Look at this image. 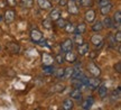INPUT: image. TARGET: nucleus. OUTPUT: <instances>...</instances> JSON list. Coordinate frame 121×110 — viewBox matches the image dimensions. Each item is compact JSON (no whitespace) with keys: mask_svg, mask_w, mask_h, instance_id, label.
Wrapping results in <instances>:
<instances>
[{"mask_svg":"<svg viewBox=\"0 0 121 110\" xmlns=\"http://www.w3.org/2000/svg\"><path fill=\"white\" fill-rule=\"evenodd\" d=\"M114 38H116V42L117 43H121V31H118L117 34H116V36H114Z\"/></svg>","mask_w":121,"mask_h":110,"instance_id":"obj_36","label":"nucleus"},{"mask_svg":"<svg viewBox=\"0 0 121 110\" xmlns=\"http://www.w3.org/2000/svg\"><path fill=\"white\" fill-rule=\"evenodd\" d=\"M89 53V44L87 43H82L78 45V54L80 55H85Z\"/></svg>","mask_w":121,"mask_h":110,"instance_id":"obj_8","label":"nucleus"},{"mask_svg":"<svg viewBox=\"0 0 121 110\" xmlns=\"http://www.w3.org/2000/svg\"><path fill=\"white\" fill-rule=\"evenodd\" d=\"M82 75H83V73H82V71L80 70V69H73V73H72V75H71V79L72 80L80 79Z\"/></svg>","mask_w":121,"mask_h":110,"instance_id":"obj_16","label":"nucleus"},{"mask_svg":"<svg viewBox=\"0 0 121 110\" xmlns=\"http://www.w3.org/2000/svg\"><path fill=\"white\" fill-rule=\"evenodd\" d=\"M49 16H51V20H57L60 16V11L58 9H53Z\"/></svg>","mask_w":121,"mask_h":110,"instance_id":"obj_21","label":"nucleus"},{"mask_svg":"<svg viewBox=\"0 0 121 110\" xmlns=\"http://www.w3.org/2000/svg\"><path fill=\"white\" fill-rule=\"evenodd\" d=\"M56 61H57V63H60V64H62V63L64 62V57L62 56L60 54H58V55L56 56Z\"/></svg>","mask_w":121,"mask_h":110,"instance_id":"obj_37","label":"nucleus"},{"mask_svg":"<svg viewBox=\"0 0 121 110\" xmlns=\"http://www.w3.org/2000/svg\"><path fill=\"white\" fill-rule=\"evenodd\" d=\"M30 37H31V40H34L36 44H38L39 42L42 40V38H43V35H42V33L39 31L34 29V31H31V33H30Z\"/></svg>","mask_w":121,"mask_h":110,"instance_id":"obj_3","label":"nucleus"},{"mask_svg":"<svg viewBox=\"0 0 121 110\" xmlns=\"http://www.w3.org/2000/svg\"><path fill=\"white\" fill-rule=\"evenodd\" d=\"M93 102H94V100H93V98L92 97H89L86 99V100H84V101L82 102V108L83 109H90L91 106L93 105Z\"/></svg>","mask_w":121,"mask_h":110,"instance_id":"obj_13","label":"nucleus"},{"mask_svg":"<svg viewBox=\"0 0 121 110\" xmlns=\"http://www.w3.org/2000/svg\"><path fill=\"white\" fill-rule=\"evenodd\" d=\"M1 19H2V17H1V16H0V20H1Z\"/></svg>","mask_w":121,"mask_h":110,"instance_id":"obj_43","label":"nucleus"},{"mask_svg":"<svg viewBox=\"0 0 121 110\" xmlns=\"http://www.w3.org/2000/svg\"><path fill=\"white\" fill-rule=\"evenodd\" d=\"M54 71H55V69L53 67L52 65H45L43 69V72L44 74H47V75H51L54 73Z\"/></svg>","mask_w":121,"mask_h":110,"instance_id":"obj_22","label":"nucleus"},{"mask_svg":"<svg viewBox=\"0 0 121 110\" xmlns=\"http://www.w3.org/2000/svg\"><path fill=\"white\" fill-rule=\"evenodd\" d=\"M81 4L83 7H91L92 6V0H81Z\"/></svg>","mask_w":121,"mask_h":110,"instance_id":"obj_33","label":"nucleus"},{"mask_svg":"<svg viewBox=\"0 0 121 110\" xmlns=\"http://www.w3.org/2000/svg\"><path fill=\"white\" fill-rule=\"evenodd\" d=\"M75 1H81V0H75Z\"/></svg>","mask_w":121,"mask_h":110,"instance_id":"obj_44","label":"nucleus"},{"mask_svg":"<svg viewBox=\"0 0 121 110\" xmlns=\"http://www.w3.org/2000/svg\"><path fill=\"white\" fill-rule=\"evenodd\" d=\"M92 29L94 31H101L102 29H103V24L101 22H95L94 25H93V27H92Z\"/></svg>","mask_w":121,"mask_h":110,"instance_id":"obj_26","label":"nucleus"},{"mask_svg":"<svg viewBox=\"0 0 121 110\" xmlns=\"http://www.w3.org/2000/svg\"><path fill=\"white\" fill-rule=\"evenodd\" d=\"M94 19H95V11L92 10V9L87 10L86 13H85V20L87 22H92Z\"/></svg>","mask_w":121,"mask_h":110,"instance_id":"obj_9","label":"nucleus"},{"mask_svg":"<svg viewBox=\"0 0 121 110\" xmlns=\"http://www.w3.org/2000/svg\"><path fill=\"white\" fill-rule=\"evenodd\" d=\"M64 89H65V85L63 83H57L54 85L53 91L54 92H62V91H64Z\"/></svg>","mask_w":121,"mask_h":110,"instance_id":"obj_24","label":"nucleus"},{"mask_svg":"<svg viewBox=\"0 0 121 110\" xmlns=\"http://www.w3.org/2000/svg\"><path fill=\"white\" fill-rule=\"evenodd\" d=\"M66 6H67L69 11L72 13V15H78V4H76V1H75V0H69V1L66 2Z\"/></svg>","mask_w":121,"mask_h":110,"instance_id":"obj_1","label":"nucleus"},{"mask_svg":"<svg viewBox=\"0 0 121 110\" xmlns=\"http://www.w3.org/2000/svg\"><path fill=\"white\" fill-rule=\"evenodd\" d=\"M102 24H103V27H107V28H112L113 25H114V24H113V20L110 17H108V16L104 18V20Z\"/></svg>","mask_w":121,"mask_h":110,"instance_id":"obj_18","label":"nucleus"},{"mask_svg":"<svg viewBox=\"0 0 121 110\" xmlns=\"http://www.w3.org/2000/svg\"><path fill=\"white\" fill-rule=\"evenodd\" d=\"M73 43L74 42L72 40H66L64 43L62 44V51L65 52V53H66V52H69V51H72V49H73Z\"/></svg>","mask_w":121,"mask_h":110,"instance_id":"obj_4","label":"nucleus"},{"mask_svg":"<svg viewBox=\"0 0 121 110\" xmlns=\"http://www.w3.org/2000/svg\"><path fill=\"white\" fill-rule=\"evenodd\" d=\"M22 4L24 7L31 8V7H33V0H22Z\"/></svg>","mask_w":121,"mask_h":110,"instance_id":"obj_29","label":"nucleus"},{"mask_svg":"<svg viewBox=\"0 0 121 110\" xmlns=\"http://www.w3.org/2000/svg\"><path fill=\"white\" fill-rule=\"evenodd\" d=\"M91 43H93L95 46H98V45L101 46L102 43H103V37L101 35H99V34H94V35L91 37Z\"/></svg>","mask_w":121,"mask_h":110,"instance_id":"obj_6","label":"nucleus"},{"mask_svg":"<svg viewBox=\"0 0 121 110\" xmlns=\"http://www.w3.org/2000/svg\"><path fill=\"white\" fill-rule=\"evenodd\" d=\"M98 92H99V94H100V97H101V98L107 97V93H108V88H107L105 85H99V90H98Z\"/></svg>","mask_w":121,"mask_h":110,"instance_id":"obj_20","label":"nucleus"},{"mask_svg":"<svg viewBox=\"0 0 121 110\" xmlns=\"http://www.w3.org/2000/svg\"><path fill=\"white\" fill-rule=\"evenodd\" d=\"M66 60H67L69 62H75L76 61V55H75L72 51L66 52Z\"/></svg>","mask_w":121,"mask_h":110,"instance_id":"obj_23","label":"nucleus"},{"mask_svg":"<svg viewBox=\"0 0 121 110\" xmlns=\"http://www.w3.org/2000/svg\"><path fill=\"white\" fill-rule=\"evenodd\" d=\"M60 4H66V1H65V0H60Z\"/></svg>","mask_w":121,"mask_h":110,"instance_id":"obj_42","label":"nucleus"},{"mask_svg":"<svg viewBox=\"0 0 121 110\" xmlns=\"http://www.w3.org/2000/svg\"><path fill=\"white\" fill-rule=\"evenodd\" d=\"M15 11L13 10H7L6 13H4V22L7 24H11V22L15 20Z\"/></svg>","mask_w":121,"mask_h":110,"instance_id":"obj_5","label":"nucleus"},{"mask_svg":"<svg viewBox=\"0 0 121 110\" xmlns=\"http://www.w3.org/2000/svg\"><path fill=\"white\" fill-rule=\"evenodd\" d=\"M108 40H109V45H110L111 47H113V46H114V43H116V38H114L112 35H110L108 37Z\"/></svg>","mask_w":121,"mask_h":110,"instance_id":"obj_35","label":"nucleus"},{"mask_svg":"<svg viewBox=\"0 0 121 110\" xmlns=\"http://www.w3.org/2000/svg\"><path fill=\"white\" fill-rule=\"evenodd\" d=\"M111 9H112V4L109 2V4H105V6H102V7H100V11H101V13H102L103 16H108L109 13L111 11Z\"/></svg>","mask_w":121,"mask_h":110,"instance_id":"obj_10","label":"nucleus"},{"mask_svg":"<svg viewBox=\"0 0 121 110\" xmlns=\"http://www.w3.org/2000/svg\"><path fill=\"white\" fill-rule=\"evenodd\" d=\"M8 2L10 6H13V4H16V0H8Z\"/></svg>","mask_w":121,"mask_h":110,"instance_id":"obj_41","label":"nucleus"},{"mask_svg":"<svg viewBox=\"0 0 121 110\" xmlns=\"http://www.w3.org/2000/svg\"><path fill=\"white\" fill-rule=\"evenodd\" d=\"M43 63L45 65H51L53 63V57L51 55H48L47 53L43 54Z\"/></svg>","mask_w":121,"mask_h":110,"instance_id":"obj_17","label":"nucleus"},{"mask_svg":"<svg viewBox=\"0 0 121 110\" xmlns=\"http://www.w3.org/2000/svg\"><path fill=\"white\" fill-rule=\"evenodd\" d=\"M113 99H120V88H118L117 90H114L112 93Z\"/></svg>","mask_w":121,"mask_h":110,"instance_id":"obj_32","label":"nucleus"},{"mask_svg":"<svg viewBox=\"0 0 121 110\" xmlns=\"http://www.w3.org/2000/svg\"><path fill=\"white\" fill-rule=\"evenodd\" d=\"M56 22H57V26L60 27V28H64L65 24H66V22H65L64 19H60V18H58Z\"/></svg>","mask_w":121,"mask_h":110,"instance_id":"obj_34","label":"nucleus"},{"mask_svg":"<svg viewBox=\"0 0 121 110\" xmlns=\"http://www.w3.org/2000/svg\"><path fill=\"white\" fill-rule=\"evenodd\" d=\"M69 97L72 98V99H75V100H81V99H82V92H81L80 89L76 88L69 93Z\"/></svg>","mask_w":121,"mask_h":110,"instance_id":"obj_7","label":"nucleus"},{"mask_svg":"<svg viewBox=\"0 0 121 110\" xmlns=\"http://www.w3.org/2000/svg\"><path fill=\"white\" fill-rule=\"evenodd\" d=\"M9 48H10V51L13 53H18L19 52V45L15 44V43H11V44L9 45Z\"/></svg>","mask_w":121,"mask_h":110,"instance_id":"obj_27","label":"nucleus"},{"mask_svg":"<svg viewBox=\"0 0 121 110\" xmlns=\"http://www.w3.org/2000/svg\"><path fill=\"white\" fill-rule=\"evenodd\" d=\"M72 73H73V69H71V67H69V69H65L64 78H66V79H71V75H72Z\"/></svg>","mask_w":121,"mask_h":110,"instance_id":"obj_30","label":"nucleus"},{"mask_svg":"<svg viewBox=\"0 0 121 110\" xmlns=\"http://www.w3.org/2000/svg\"><path fill=\"white\" fill-rule=\"evenodd\" d=\"M73 42H76L78 45H81L83 43V38H82V35H78V34H75V37H74V40Z\"/></svg>","mask_w":121,"mask_h":110,"instance_id":"obj_31","label":"nucleus"},{"mask_svg":"<svg viewBox=\"0 0 121 110\" xmlns=\"http://www.w3.org/2000/svg\"><path fill=\"white\" fill-rule=\"evenodd\" d=\"M64 28L66 29V31L67 33H74L75 31V27L72 25V24H65V26H64Z\"/></svg>","mask_w":121,"mask_h":110,"instance_id":"obj_28","label":"nucleus"},{"mask_svg":"<svg viewBox=\"0 0 121 110\" xmlns=\"http://www.w3.org/2000/svg\"><path fill=\"white\" fill-rule=\"evenodd\" d=\"M113 20L116 22L117 26L120 28V25H121V13H120V10H118V11L114 13V15H113Z\"/></svg>","mask_w":121,"mask_h":110,"instance_id":"obj_19","label":"nucleus"},{"mask_svg":"<svg viewBox=\"0 0 121 110\" xmlns=\"http://www.w3.org/2000/svg\"><path fill=\"white\" fill-rule=\"evenodd\" d=\"M114 69H116V71H117L118 73H120V72H121V63H120V62H118L117 64L114 65Z\"/></svg>","mask_w":121,"mask_h":110,"instance_id":"obj_39","label":"nucleus"},{"mask_svg":"<svg viewBox=\"0 0 121 110\" xmlns=\"http://www.w3.org/2000/svg\"><path fill=\"white\" fill-rule=\"evenodd\" d=\"M87 70L90 71V73H92L94 76H99L100 73H101V70L99 69V66L95 65L93 62H90V63H89V65H87Z\"/></svg>","mask_w":121,"mask_h":110,"instance_id":"obj_2","label":"nucleus"},{"mask_svg":"<svg viewBox=\"0 0 121 110\" xmlns=\"http://www.w3.org/2000/svg\"><path fill=\"white\" fill-rule=\"evenodd\" d=\"M100 85V80L96 78H89V87L92 89L99 88Z\"/></svg>","mask_w":121,"mask_h":110,"instance_id":"obj_11","label":"nucleus"},{"mask_svg":"<svg viewBox=\"0 0 121 110\" xmlns=\"http://www.w3.org/2000/svg\"><path fill=\"white\" fill-rule=\"evenodd\" d=\"M54 73H55V75H56V78L62 79V78H64L65 69H56V70L54 71Z\"/></svg>","mask_w":121,"mask_h":110,"instance_id":"obj_25","label":"nucleus"},{"mask_svg":"<svg viewBox=\"0 0 121 110\" xmlns=\"http://www.w3.org/2000/svg\"><path fill=\"white\" fill-rule=\"evenodd\" d=\"M37 2H38V6L40 7L42 9H49L52 7V4L48 1V0H37Z\"/></svg>","mask_w":121,"mask_h":110,"instance_id":"obj_12","label":"nucleus"},{"mask_svg":"<svg viewBox=\"0 0 121 110\" xmlns=\"http://www.w3.org/2000/svg\"><path fill=\"white\" fill-rule=\"evenodd\" d=\"M43 25H44V27H45V28H47V29H49V28H51V22H49V20H44V22H43Z\"/></svg>","mask_w":121,"mask_h":110,"instance_id":"obj_38","label":"nucleus"},{"mask_svg":"<svg viewBox=\"0 0 121 110\" xmlns=\"http://www.w3.org/2000/svg\"><path fill=\"white\" fill-rule=\"evenodd\" d=\"M62 107H63V109L64 110H71V109H73L74 103H73V101H72L71 99H65Z\"/></svg>","mask_w":121,"mask_h":110,"instance_id":"obj_15","label":"nucleus"},{"mask_svg":"<svg viewBox=\"0 0 121 110\" xmlns=\"http://www.w3.org/2000/svg\"><path fill=\"white\" fill-rule=\"evenodd\" d=\"M110 1L109 0H100L99 1V6L100 7H102V6H105V4H108Z\"/></svg>","mask_w":121,"mask_h":110,"instance_id":"obj_40","label":"nucleus"},{"mask_svg":"<svg viewBox=\"0 0 121 110\" xmlns=\"http://www.w3.org/2000/svg\"><path fill=\"white\" fill-rule=\"evenodd\" d=\"M86 31V25L84 24V22H81L80 25H78V26L75 27V34H78V35H82L84 31Z\"/></svg>","mask_w":121,"mask_h":110,"instance_id":"obj_14","label":"nucleus"}]
</instances>
